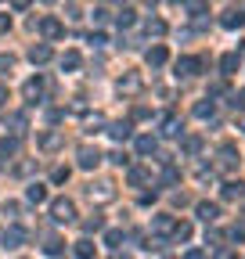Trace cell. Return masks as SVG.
Returning a JSON list of instances; mask_svg holds the SVG:
<instances>
[{"mask_svg": "<svg viewBox=\"0 0 245 259\" xmlns=\"http://www.w3.org/2000/svg\"><path fill=\"white\" fill-rule=\"evenodd\" d=\"M51 220L54 223H72L76 220V202L72 198H54L51 202Z\"/></svg>", "mask_w": 245, "mask_h": 259, "instance_id": "1", "label": "cell"}, {"mask_svg": "<svg viewBox=\"0 0 245 259\" xmlns=\"http://www.w3.org/2000/svg\"><path fill=\"white\" fill-rule=\"evenodd\" d=\"M22 94H25V101H29V105H36V101H44V94H47V83H44V76H36V79H29V83L22 87Z\"/></svg>", "mask_w": 245, "mask_h": 259, "instance_id": "2", "label": "cell"}, {"mask_svg": "<svg viewBox=\"0 0 245 259\" xmlns=\"http://www.w3.org/2000/svg\"><path fill=\"white\" fill-rule=\"evenodd\" d=\"M36 29H40V36H44V40H58L61 32H65V25H61L58 18H40Z\"/></svg>", "mask_w": 245, "mask_h": 259, "instance_id": "3", "label": "cell"}, {"mask_svg": "<svg viewBox=\"0 0 245 259\" xmlns=\"http://www.w3.org/2000/svg\"><path fill=\"white\" fill-rule=\"evenodd\" d=\"M25 227H8V231H4V248H22L25 245Z\"/></svg>", "mask_w": 245, "mask_h": 259, "instance_id": "4", "label": "cell"}, {"mask_svg": "<svg viewBox=\"0 0 245 259\" xmlns=\"http://www.w3.org/2000/svg\"><path fill=\"white\" fill-rule=\"evenodd\" d=\"M202 69V58H177V76H195Z\"/></svg>", "mask_w": 245, "mask_h": 259, "instance_id": "5", "label": "cell"}, {"mask_svg": "<svg viewBox=\"0 0 245 259\" xmlns=\"http://www.w3.org/2000/svg\"><path fill=\"white\" fill-rule=\"evenodd\" d=\"M101 162V151L98 148H79V169H94Z\"/></svg>", "mask_w": 245, "mask_h": 259, "instance_id": "6", "label": "cell"}, {"mask_svg": "<svg viewBox=\"0 0 245 259\" xmlns=\"http://www.w3.org/2000/svg\"><path fill=\"white\" fill-rule=\"evenodd\" d=\"M220 169H234L238 166V151H234V144H224L220 148V162H217Z\"/></svg>", "mask_w": 245, "mask_h": 259, "instance_id": "7", "label": "cell"}, {"mask_svg": "<svg viewBox=\"0 0 245 259\" xmlns=\"http://www.w3.org/2000/svg\"><path fill=\"white\" fill-rule=\"evenodd\" d=\"M54 58V51L47 47V44H36V47H29V61L33 65H44V61H51Z\"/></svg>", "mask_w": 245, "mask_h": 259, "instance_id": "8", "label": "cell"}, {"mask_svg": "<svg viewBox=\"0 0 245 259\" xmlns=\"http://www.w3.org/2000/svg\"><path fill=\"white\" fill-rule=\"evenodd\" d=\"M61 141H65V137L54 134V130H51V134H40V148H44V151H58V148H61Z\"/></svg>", "mask_w": 245, "mask_h": 259, "instance_id": "9", "label": "cell"}, {"mask_svg": "<svg viewBox=\"0 0 245 259\" xmlns=\"http://www.w3.org/2000/svg\"><path fill=\"white\" fill-rule=\"evenodd\" d=\"M166 58H170V54H166V47H151V51L144 54V61L151 65V69H159V65H166Z\"/></svg>", "mask_w": 245, "mask_h": 259, "instance_id": "10", "label": "cell"}, {"mask_svg": "<svg viewBox=\"0 0 245 259\" xmlns=\"http://www.w3.org/2000/svg\"><path fill=\"white\" fill-rule=\"evenodd\" d=\"M162 134H166V137H180V134H184V126H180L177 115H166V119H162Z\"/></svg>", "mask_w": 245, "mask_h": 259, "instance_id": "11", "label": "cell"}, {"mask_svg": "<svg viewBox=\"0 0 245 259\" xmlns=\"http://www.w3.org/2000/svg\"><path fill=\"white\" fill-rule=\"evenodd\" d=\"M151 227H155L159 234H173V227H177V220H173V216H166V212H159V216H155V223H151Z\"/></svg>", "mask_w": 245, "mask_h": 259, "instance_id": "12", "label": "cell"}, {"mask_svg": "<svg viewBox=\"0 0 245 259\" xmlns=\"http://www.w3.org/2000/svg\"><path fill=\"white\" fill-rule=\"evenodd\" d=\"M241 194H245V184H241V180H231V184H224V198H227V202H238Z\"/></svg>", "mask_w": 245, "mask_h": 259, "instance_id": "13", "label": "cell"}, {"mask_svg": "<svg viewBox=\"0 0 245 259\" xmlns=\"http://www.w3.org/2000/svg\"><path fill=\"white\" fill-rule=\"evenodd\" d=\"M25 198L33 202V205H40V202H47V187L44 184H29V191H25Z\"/></svg>", "mask_w": 245, "mask_h": 259, "instance_id": "14", "label": "cell"}, {"mask_svg": "<svg viewBox=\"0 0 245 259\" xmlns=\"http://www.w3.org/2000/svg\"><path fill=\"white\" fill-rule=\"evenodd\" d=\"M220 216V205H213V202H198V220H206V223H213Z\"/></svg>", "mask_w": 245, "mask_h": 259, "instance_id": "15", "label": "cell"}, {"mask_svg": "<svg viewBox=\"0 0 245 259\" xmlns=\"http://www.w3.org/2000/svg\"><path fill=\"white\" fill-rule=\"evenodd\" d=\"M220 22H224V29H238V25H245V11H227Z\"/></svg>", "mask_w": 245, "mask_h": 259, "instance_id": "16", "label": "cell"}, {"mask_svg": "<svg viewBox=\"0 0 245 259\" xmlns=\"http://www.w3.org/2000/svg\"><path fill=\"white\" fill-rule=\"evenodd\" d=\"M108 134H112V141H127L130 137V122H112Z\"/></svg>", "mask_w": 245, "mask_h": 259, "instance_id": "17", "label": "cell"}, {"mask_svg": "<svg viewBox=\"0 0 245 259\" xmlns=\"http://www.w3.org/2000/svg\"><path fill=\"white\" fill-rule=\"evenodd\" d=\"M119 90H127V94L141 90V76H137V72H130V76H123V79H119Z\"/></svg>", "mask_w": 245, "mask_h": 259, "instance_id": "18", "label": "cell"}, {"mask_svg": "<svg viewBox=\"0 0 245 259\" xmlns=\"http://www.w3.org/2000/svg\"><path fill=\"white\" fill-rule=\"evenodd\" d=\"M79 65H83V58H79L76 51H65V54H61V69L72 72V69H79Z\"/></svg>", "mask_w": 245, "mask_h": 259, "instance_id": "19", "label": "cell"}, {"mask_svg": "<svg viewBox=\"0 0 245 259\" xmlns=\"http://www.w3.org/2000/svg\"><path fill=\"white\" fill-rule=\"evenodd\" d=\"M238 65H241V58H238V54H234V51H231V54H224V58H220V69H224V72H227V76H231V72H234V69H238Z\"/></svg>", "mask_w": 245, "mask_h": 259, "instance_id": "20", "label": "cell"}, {"mask_svg": "<svg viewBox=\"0 0 245 259\" xmlns=\"http://www.w3.org/2000/svg\"><path fill=\"white\" fill-rule=\"evenodd\" d=\"M155 148H159V144H155V137H148V134H144V137H137V155H151Z\"/></svg>", "mask_w": 245, "mask_h": 259, "instance_id": "21", "label": "cell"}, {"mask_svg": "<svg viewBox=\"0 0 245 259\" xmlns=\"http://www.w3.org/2000/svg\"><path fill=\"white\" fill-rule=\"evenodd\" d=\"M195 115L198 119H213V115H217V105H213V101H198L195 105Z\"/></svg>", "mask_w": 245, "mask_h": 259, "instance_id": "22", "label": "cell"}, {"mask_svg": "<svg viewBox=\"0 0 245 259\" xmlns=\"http://www.w3.org/2000/svg\"><path fill=\"white\" fill-rule=\"evenodd\" d=\"M18 137H4V141H0V155H18Z\"/></svg>", "mask_w": 245, "mask_h": 259, "instance_id": "23", "label": "cell"}, {"mask_svg": "<svg viewBox=\"0 0 245 259\" xmlns=\"http://www.w3.org/2000/svg\"><path fill=\"white\" fill-rule=\"evenodd\" d=\"M188 11H191V18H195V22H206V11H209V4H206V0H195V4H191Z\"/></svg>", "mask_w": 245, "mask_h": 259, "instance_id": "24", "label": "cell"}, {"mask_svg": "<svg viewBox=\"0 0 245 259\" xmlns=\"http://www.w3.org/2000/svg\"><path fill=\"white\" fill-rule=\"evenodd\" d=\"M127 180H130L134 187H137V184H148V169H141V166H134V169L127 173Z\"/></svg>", "mask_w": 245, "mask_h": 259, "instance_id": "25", "label": "cell"}, {"mask_svg": "<svg viewBox=\"0 0 245 259\" xmlns=\"http://www.w3.org/2000/svg\"><path fill=\"white\" fill-rule=\"evenodd\" d=\"M191 238V223H177L173 227V241H188Z\"/></svg>", "mask_w": 245, "mask_h": 259, "instance_id": "26", "label": "cell"}, {"mask_svg": "<svg viewBox=\"0 0 245 259\" xmlns=\"http://www.w3.org/2000/svg\"><path fill=\"white\" fill-rule=\"evenodd\" d=\"M144 29H148V36H162V32H166V22L151 18V22H144Z\"/></svg>", "mask_w": 245, "mask_h": 259, "instance_id": "27", "label": "cell"}, {"mask_svg": "<svg viewBox=\"0 0 245 259\" xmlns=\"http://www.w3.org/2000/svg\"><path fill=\"white\" fill-rule=\"evenodd\" d=\"M184 151H188V155H198V151H202V137H188V141H184Z\"/></svg>", "mask_w": 245, "mask_h": 259, "instance_id": "28", "label": "cell"}, {"mask_svg": "<svg viewBox=\"0 0 245 259\" xmlns=\"http://www.w3.org/2000/svg\"><path fill=\"white\" fill-rule=\"evenodd\" d=\"M76 255L79 259H90V255H94V245H90V241H76Z\"/></svg>", "mask_w": 245, "mask_h": 259, "instance_id": "29", "label": "cell"}, {"mask_svg": "<svg viewBox=\"0 0 245 259\" xmlns=\"http://www.w3.org/2000/svg\"><path fill=\"white\" fill-rule=\"evenodd\" d=\"M119 241H123V231H108V234H105V245H108V248H119Z\"/></svg>", "mask_w": 245, "mask_h": 259, "instance_id": "30", "label": "cell"}, {"mask_svg": "<svg viewBox=\"0 0 245 259\" xmlns=\"http://www.w3.org/2000/svg\"><path fill=\"white\" fill-rule=\"evenodd\" d=\"M115 22H119V25H123V29H127V25H134V11H130V8H123V11H119V18H115Z\"/></svg>", "mask_w": 245, "mask_h": 259, "instance_id": "31", "label": "cell"}, {"mask_svg": "<svg viewBox=\"0 0 245 259\" xmlns=\"http://www.w3.org/2000/svg\"><path fill=\"white\" fill-rule=\"evenodd\" d=\"M83 227H87V231H90V234H94V231H101V227H105V220H101V216H90V220H87Z\"/></svg>", "mask_w": 245, "mask_h": 259, "instance_id": "32", "label": "cell"}, {"mask_svg": "<svg viewBox=\"0 0 245 259\" xmlns=\"http://www.w3.org/2000/svg\"><path fill=\"white\" fill-rule=\"evenodd\" d=\"M44 252H47V255H61V252H65V245H61V241H47Z\"/></svg>", "mask_w": 245, "mask_h": 259, "instance_id": "33", "label": "cell"}, {"mask_svg": "<svg viewBox=\"0 0 245 259\" xmlns=\"http://www.w3.org/2000/svg\"><path fill=\"white\" fill-rule=\"evenodd\" d=\"M15 69V58L11 54H0V72H11Z\"/></svg>", "mask_w": 245, "mask_h": 259, "instance_id": "34", "label": "cell"}, {"mask_svg": "<svg viewBox=\"0 0 245 259\" xmlns=\"http://www.w3.org/2000/svg\"><path fill=\"white\" fill-rule=\"evenodd\" d=\"M11 126H15V134H25V115H11Z\"/></svg>", "mask_w": 245, "mask_h": 259, "instance_id": "35", "label": "cell"}, {"mask_svg": "<svg viewBox=\"0 0 245 259\" xmlns=\"http://www.w3.org/2000/svg\"><path fill=\"white\" fill-rule=\"evenodd\" d=\"M65 180H69V169L58 166V169H54V184H65Z\"/></svg>", "mask_w": 245, "mask_h": 259, "instance_id": "36", "label": "cell"}, {"mask_svg": "<svg viewBox=\"0 0 245 259\" xmlns=\"http://www.w3.org/2000/svg\"><path fill=\"white\" fill-rule=\"evenodd\" d=\"M162 184H177V169H173V166L162 173Z\"/></svg>", "mask_w": 245, "mask_h": 259, "instance_id": "37", "label": "cell"}, {"mask_svg": "<svg viewBox=\"0 0 245 259\" xmlns=\"http://www.w3.org/2000/svg\"><path fill=\"white\" fill-rule=\"evenodd\" d=\"M29 4H33V0H11V8H15V11H25Z\"/></svg>", "mask_w": 245, "mask_h": 259, "instance_id": "38", "label": "cell"}, {"mask_svg": "<svg viewBox=\"0 0 245 259\" xmlns=\"http://www.w3.org/2000/svg\"><path fill=\"white\" fill-rule=\"evenodd\" d=\"M231 238H234V241H245V227H234V231H231Z\"/></svg>", "mask_w": 245, "mask_h": 259, "instance_id": "39", "label": "cell"}, {"mask_svg": "<svg viewBox=\"0 0 245 259\" xmlns=\"http://www.w3.org/2000/svg\"><path fill=\"white\" fill-rule=\"evenodd\" d=\"M231 105H234V108H245V90H241V94H234V101H231Z\"/></svg>", "mask_w": 245, "mask_h": 259, "instance_id": "40", "label": "cell"}, {"mask_svg": "<svg viewBox=\"0 0 245 259\" xmlns=\"http://www.w3.org/2000/svg\"><path fill=\"white\" fill-rule=\"evenodd\" d=\"M8 29H11V18H8V15H0V32H8Z\"/></svg>", "mask_w": 245, "mask_h": 259, "instance_id": "41", "label": "cell"}, {"mask_svg": "<svg viewBox=\"0 0 245 259\" xmlns=\"http://www.w3.org/2000/svg\"><path fill=\"white\" fill-rule=\"evenodd\" d=\"M4 101H8V90H4V87H0V105H4Z\"/></svg>", "mask_w": 245, "mask_h": 259, "instance_id": "42", "label": "cell"}, {"mask_svg": "<svg viewBox=\"0 0 245 259\" xmlns=\"http://www.w3.org/2000/svg\"><path fill=\"white\" fill-rule=\"evenodd\" d=\"M173 4H180V0H173Z\"/></svg>", "mask_w": 245, "mask_h": 259, "instance_id": "43", "label": "cell"}]
</instances>
